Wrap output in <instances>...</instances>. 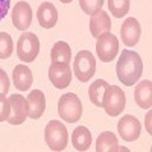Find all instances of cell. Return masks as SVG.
I'll list each match as a JSON object with an SVG mask.
<instances>
[{"instance_id": "1", "label": "cell", "mask_w": 152, "mask_h": 152, "mask_svg": "<svg viewBox=\"0 0 152 152\" xmlns=\"http://www.w3.org/2000/svg\"><path fill=\"white\" fill-rule=\"evenodd\" d=\"M117 78L119 81L126 85V87H132L143 73V61L140 58L137 52L129 49H125L122 50V53L119 56L117 61Z\"/></svg>"}, {"instance_id": "2", "label": "cell", "mask_w": 152, "mask_h": 152, "mask_svg": "<svg viewBox=\"0 0 152 152\" xmlns=\"http://www.w3.org/2000/svg\"><path fill=\"white\" fill-rule=\"evenodd\" d=\"M44 140L52 151H64L69 142L66 125L59 120H50L44 128Z\"/></svg>"}, {"instance_id": "3", "label": "cell", "mask_w": 152, "mask_h": 152, "mask_svg": "<svg viewBox=\"0 0 152 152\" xmlns=\"http://www.w3.org/2000/svg\"><path fill=\"white\" fill-rule=\"evenodd\" d=\"M125 104H126V97L122 88L117 85L108 84L102 99V108L105 110V113L110 117H117L125 110Z\"/></svg>"}, {"instance_id": "4", "label": "cell", "mask_w": 152, "mask_h": 152, "mask_svg": "<svg viewBox=\"0 0 152 152\" xmlns=\"http://www.w3.org/2000/svg\"><path fill=\"white\" fill-rule=\"evenodd\" d=\"M73 73L81 82H87L93 78L96 73V58L90 50H81L76 53L73 61Z\"/></svg>"}, {"instance_id": "5", "label": "cell", "mask_w": 152, "mask_h": 152, "mask_svg": "<svg viewBox=\"0 0 152 152\" xmlns=\"http://www.w3.org/2000/svg\"><path fill=\"white\" fill-rule=\"evenodd\" d=\"M58 114L64 122H78L82 117V104L79 97L75 93H66L64 96H61L58 102Z\"/></svg>"}, {"instance_id": "6", "label": "cell", "mask_w": 152, "mask_h": 152, "mask_svg": "<svg viewBox=\"0 0 152 152\" xmlns=\"http://www.w3.org/2000/svg\"><path fill=\"white\" fill-rule=\"evenodd\" d=\"M40 53V40L32 32H24L17 41V56L20 61L32 62Z\"/></svg>"}, {"instance_id": "7", "label": "cell", "mask_w": 152, "mask_h": 152, "mask_svg": "<svg viewBox=\"0 0 152 152\" xmlns=\"http://www.w3.org/2000/svg\"><path fill=\"white\" fill-rule=\"evenodd\" d=\"M96 53L99 61L111 62L119 53V40L111 32H105L96 38Z\"/></svg>"}, {"instance_id": "8", "label": "cell", "mask_w": 152, "mask_h": 152, "mask_svg": "<svg viewBox=\"0 0 152 152\" xmlns=\"http://www.w3.org/2000/svg\"><path fill=\"white\" fill-rule=\"evenodd\" d=\"M49 79L53 87L66 88L72 82V69L70 62H52L49 67Z\"/></svg>"}, {"instance_id": "9", "label": "cell", "mask_w": 152, "mask_h": 152, "mask_svg": "<svg viewBox=\"0 0 152 152\" xmlns=\"http://www.w3.org/2000/svg\"><path fill=\"white\" fill-rule=\"evenodd\" d=\"M8 99H9V107H11L8 122L11 125H21L28 119V113H29L28 99L23 97L21 94H12Z\"/></svg>"}, {"instance_id": "10", "label": "cell", "mask_w": 152, "mask_h": 152, "mask_svg": "<svg viewBox=\"0 0 152 152\" xmlns=\"http://www.w3.org/2000/svg\"><path fill=\"white\" fill-rule=\"evenodd\" d=\"M117 131L125 142H134L140 137L142 125L137 120V117L131 116V114H126L117 122Z\"/></svg>"}, {"instance_id": "11", "label": "cell", "mask_w": 152, "mask_h": 152, "mask_svg": "<svg viewBox=\"0 0 152 152\" xmlns=\"http://www.w3.org/2000/svg\"><path fill=\"white\" fill-rule=\"evenodd\" d=\"M12 24L18 31H26L32 23V8L28 2H18L12 8Z\"/></svg>"}, {"instance_id": "12", "label": "cell", "mask_w": 152, "mask_h": 152, "mask_svg": "<svg viewBox=\"0 0 152 152\" xmlns=\"http://www.w3.org/2000/svg\"><path fill=\"white\" fill-rule=\"evenodd\" d=\"M140 34H142V28L134 17H129L123 21L120 28V37L126 47H134L140 40Z\"/></svg>"}, {"instance_id": "13", "label": "cell", "mask_w": 152, "mask_h": 152, "mask_svg": "<svg viewBox=\"0 0 152 152\" xmlns=\"http://www.w3.org/2000/svg\"><path fill=\"white\" fill-rule=\"evenodd\" d=\"M37 18H38V23H40L41 28L52 29L58 21V11H56L55 5L50 2L41 3L37 11Z\"/></svg>"}, {"instance_id": "14", "label": "cell", "mask_w": 152, "mask_h": 152, "mask_svg": "<svg viewBox=\"0 0 152 152\" xmlns=\"http://www.w3.org/2000/svg\"><path fill=\"white\" fill-rule=\"evenodd\" d=\"M28 104H29V113L28 117L31 119H40L44 111H46V96L41 90H34L28 96Z\"/></svg>"}, {"instance_id": "15", "label": "cell", "mask_w": 152, "mask_h": 152, "mask_svg": "<svg viewBox=\"0 0 152 152\" xmlns=\"http://www.w3.org/2000/svg\"><path fill=\"white\" fill-rule=\"evenodd\" d=\"M12 82H14L15 88L20 91H26L31 88L32 82H34V76L29 67H26L24 64H18L14 69L12 73Z\"/></svg>"}, {"instance_id": "16", "label": "cell", "mask_w": 152, "mask_h": 152, "mask_svg": "<svg viewBox=\"0 0 152 152\" xmlns=\"http://www.w3.org/2000/svg\"><path fill=\"white\" fill-rule=\"evenodd\" d=\"M134 99H135V104L140 108L149 110L151 105H152V82L151 81H142L138 85H135Z\"/></svg>"}, {"instance_id": "17", "label": "cell", "mask_w": 152, "mask_h": 152, "mask_svg": "<svg viewBox=\"0 0 152 152\" xmlns=\"http://www.w3.org/2000/svg\"><path fill=\"white\" fill-rule=\"evenodd\" d=\"M111 29V20L108 12L105 11H99L97 14L91 15L90 18V32L94 38H97L99 35H102L105 32H110Z\"/></svg>"}, {"instance_id": "18", "label": "cell", "mask_w": 152, "mask_h": 152, "mask_svg": "<svg viewBox=\"0 0 152 152\" xmlns=\"http://www.w3.org/2000/svg\"><path fill=\"white\" fill-rule=\"evenodd\" d=\"M122 148L119 146L117 137L111 131L102 132L96 140V152H119Z\"/></svg>"}, {"instance_id": "19", "label": "cell", "mask_w": 152, "mask_h": 152, "mask_svg": "<svg viewBox=\"0 0 152 152\" xmlns=\"http://www.w3.org/2000/svg\"><path fill=\"white\" fill-rule=\"evenodd\" d=\"M72 143L76 151H87L91 145V132L85 126H78L75 128L72 134Z\"/></svg>"}, {"instance_id": "20", "label": "cell", "mask_w": 152, "mask_h": 152, "mask_svg": "<svg viewBox=\"0 0 152 152\" xmlns=\"http://www.w3.org/2000/svg\"><path fill=\"white\" fill-rule=\"evenodd\" d=\"M52 62H70L72 61V49L66 41H56L50 52Z\"/></svg>"}, {"instance_id": "21", "label": "cell", "mask_w": 152, "mask_h": 152, "mask_svg": "<svg viewBox=\"0 0 152 152\" xmlns=\"http://www.w3.org/2000/svg\"><path fill=\"white\" fill-rule=\"evenodd\" d=\"M107 85H108V82L104 79H97L90 85V88H88V96H90V100L93 105L102 108V99H104Z\"/></svg>"}, {"instance_id": "22", "label": "cell", "mask_w": 152, "mask_h": 152, "mask_svg": "<svg viewBox=\"0 0 152 152\" xmlns=\"http://www.w3.org/2000/svg\"><path fill=\"white\" fill-rule=\"evenodd\" d=\"M108 8L116 18H122L129 11V0H108Z\"/></svg>"}, {"instance_id": "23", "label": "cell", "mask_w": 152, "mask_h": 152, "mask_svg": "<svg viewBox=\"0 0 152 152\" xmlns=\"http://www.w3.org/2000/svg\"><path fill=\"white\" fill-rule=\"evenodd\" d=\"M14 50L12 37L6 32H0V59H8Z\"/></svg>"}, {"instance_id": "24", "label": "cell", "mask_w": 152, "mask_h": 152, "mask_svg": "<svg viewBox=\"0 0 152 152\" xmlns=\"http://www.w3.org/2000/svg\"><path fill=\"white\" fill-rule=\"evenodd\" d=\"M79 6L87 15H94L102 11L104 0H79Z\"/></svg>"}, {"instance_id": "25", "label": "cell", "mask_w": 152, "mask_h": 152, "mask_svg": "<svg viewBox=\"0 0 152 152\" xmlns=\"http://www.w3.org/2000/svg\"><path fill=\"white\" fill-rule=\"evenodd\" d=\"M6 94L0 93V122H5L9 117L11 113V107H9V99L5 97Z\"/></svg>"}, {"instance_id": "26", "label": "cell", "mask_w": 152, "mask_h": 152, "mask_svg": "<svg viewBox=\"0 0 152 152\" xmlns=\"http://www.w3.org/2000/svg\"><path fill=\"white\" fill-rule=\"evenodd\" d=\"M11 88V82H9V78L3 69H0V93L2 94H6Z\"/></svg>"}, {"instance_id": "27", "label": "cell", "mask_w": 152, "mask_h": 152, "mask_svg": "<svg viewBox=\"0 0 152 152\" xmlns=\"http://www.w3.org/2000/svg\"><path fill=\"white\" fill-rule=\"evenodd\" d=\"M9 6H11V0H0V21L6 17Z\"/></svg>"}, {"instance_id": "28", "label": "cell", "mask_w": 152, "mask_h": 152, "mask_svg": "<svg viewBox=\"0 0 152 152\" xmlns=\"http://www.w3.org/2000/svg\"><path fill=\"white\" fill-rule=\"evenodd\" d=\"M59 2H62V3H70V2H73V0H59Z\"/></svg>"}]
</instances>
